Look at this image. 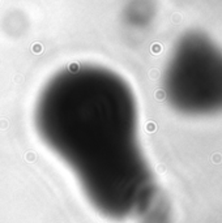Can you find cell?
I'll return each mask as SVG.
<instances>
[{"mask_svg": "<svg viewBox=\"0 0 222 223\" xmlns=\"http://www.w3.org/2000/svg\"><path fill=\"white\" fill-rule=\"evenodd\" d=\"M33 121L101 215L122 220L144 205L149 175L137 142L135 95L118 72L98 64L55 72L37 95Z\"/></svg>", "mask_w": 222, "mask_h": 223, "instance_id": "obj_1", "label": "cell"}]
</instances>
